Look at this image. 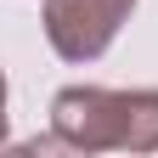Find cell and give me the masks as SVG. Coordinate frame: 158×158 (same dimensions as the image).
I'll return each instance as SVG.
<instances>
[{
    "instance_id": "cell-1",
    "label": "cell",
    "mask_w": 158,
    "mask_h": 158,
    "mask_svg": "<svg viewBox=\"0 0 158 158\" xmlns=\"http://www.w3.org/2000/svg\"><path fill=\"white\" fill-rule=\"evenodd\" d=\"M51 130L68 152H158V90L68 85L51 96Z\"/></svg>"
},
{
    "instance_id": "cell-2",
    "label": "cell",
    "mask_w": 158,
    "mask_h": 158,
    "mask_svg": "<svg viewBox=\"0 0 158 158\" xmlns=\"http://www.w3.org/2000/svg\"><path fill=\"white\" fill-rule=\"evenodd\" d=\"M130 11H135V0H45L40 17H45L51 51L62 62L85 68L118 40V28L130 23Z\"/></svg>"
},
{
    "instance_id": "cell-3",
    "label": "cell",
    "mask_w": 158,
    "mask_h": 158,
    "mask_svg": "<svg viewBox=\"0 0 158 158\" xmlns=\"http://www.w3.org/2000/svg\"><path fill=\"white\" fill-rule=\"evenodd\" d=\"M6 135H11V124H6V73H0V147H6Z\"/></svg>"
}]
</instances>
